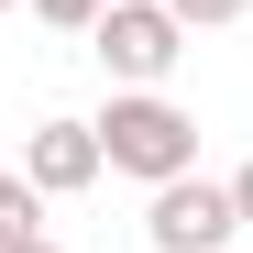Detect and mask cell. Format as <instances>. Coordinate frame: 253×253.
<instances>
[{"mask_svg":"<svg viewBox=\"0 0 253 253\" xmlns=\"http://www.w3.org/2000/svg\"><path fill=\"white\" fill-rule=\"evenodd\" d=\"M0 11H33V0H0Z\"/></svg>","mask_w":253,"mask_h":253,"instance_id":"cell-10","label":"cell"},{"mask_svg":"<svg viewBox=\"0 0 253 253\" xmlns=\"http://www.w3.org/2000/svg\"><path fill=\"white\" fill-rule=\"evenodd\" d=\"M165 11H176V22L198 33V22H242V11H253V0H165Z\"/></svg>","mask_w":253,"mask_h":253,"instance_id":"cell-7","label":"cell"},{"mask_svg":"<svg viewBox=\"0 0 253 253\" xmlns=\"http://www.w3.org/2000/svg\"><path fill=\"white\" fill-rule=\"evenodd\" d=\"M99 11H110V0H33V22H55V33H88Z\"/></svg>","mask_w":253,"mask_h":253,"instance_id":"cell-6","label":"cell"},{"mask_svg":"<svg viewBox=\"0 0 253 253\" xmlns=\"http://www.w3.org/2000/svg\"><path fill=\"white\" fill-rule=\"evenodd\" d=\"M33 209H44V187H33L22 165H0V242H22V231H44Z\"/></svg>","mask_w":253,"mask_h":253,"instance_id":"cell-5","label":"cell"},{"mask_svg":"<svg viewBox=\"0 0 253 253\" xmlns=\"http://www.w3.org/2000/svg\"><path fill=\"white\" fill-rule=\"evenodd\" d=\"M143 231H154V253H231V231H242V209H231V176H165L154 187V209H143Z\"/></svg>","mask_w":253,"mask_h":253,"instance_id":"cell-3","label":"cell"},{"mask_svg":"<svg viewBox=\"0 0 253 253\" xmlns=\"http://www.w3.org/2000/svg\"><path fill=\"white\" fill-rule=\"evenodd\" d=\"M0 253H55V242H44V231H22V242H0Z\"/></svg>","mask_w":253,"mask_h":253,"instance_id":"cell-9","label":"cell"},{"mask_svg":"<svg viewBox=\"0 0 253 253\" xmlns=\"http://www.w3.org/2000/svg\"><path fill=\"white\" fill-rule=\"evenodd\" d=\"M231 209H242V231H253V154L231 165Z\"/></svg>","mask_w":253,"mask_h":253,"instance_id":"cell-8","label":"cell"},{"mask_svg":"<svg viewBox=\"0 0 253 253\" xmlns=\"http://www.w3.org/2000/svg\"><path fill=\"white\" fill-rule=\"evenodd\" d=\"M99 154H110V176L165 187V176H187V165H198V121L165 99V88H110V110H99Z\"/></svg>","mask_w":253,"mask_h":253,"instance_id":"cell-1","label":"cell"},{"mask_svg":"<svg viewBox=\"0 0 253 253\" xmlns=\"http://www.w3.org/2000/svg\"><path fill=\"white\" fill-rule=\"evenodd\" d=\"M88 55L110 66V88H165L176 55H187V22L165 11V0H110L88 22Z\"/></svg>","mask_w":253,"mask_h":253,"instance_id":"cell-2","label":"cell"},{"mask_svg":"<svg viewBox=\"0 0 253 253\" xmlns=\"http://www.w3.org/2000/svg\"><path fill=\"white\" fill-rule=\"evenodd\" d=\"M22 176L44 187V198L99 187V176H110V154H99V121H33V143H22Z\"/></svg>","mask_w":253,"mask_h":253,"instance_id":"cell-4","label":"cell"}]
</instances>
